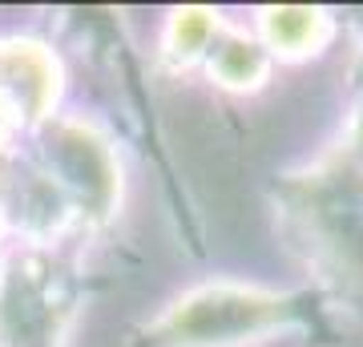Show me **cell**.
Segmentation results:
<instances>
[{
	"label": "cell",
	"instance_id": "obj_1",
	"mask_svg": "<svg viewBox=\"0 0 363 347\" xmlns=\"http://www.w3.org/2000/svg\"><path fill=\"white\" fill-rule=\"evenodd\" d=\"M327 33V16L315 9H274L267 13V37L283 53H307Z\"/></svg>",
	"mask_w": 363,
	"mask_h": 347
},
{
	"label": "cell",
	"instance_id": "obj_2",
	"mask_svg": "<svg viewBox=\"0 0 363 347\" xmlns=\"http://www.w3.org/2000/svg\"><path fill=\"white\" fill-rule=\"evenodd\" d=\"M218 73L230 85H255V81L267 73V57H262L259 45H250V40H234L226 49L218 53Z\"/></svg>",
	"mask_w": 363,
	"mask_h": 347
}]
</instances>
